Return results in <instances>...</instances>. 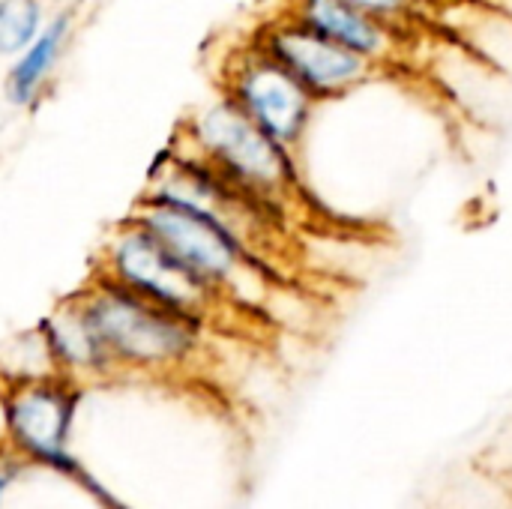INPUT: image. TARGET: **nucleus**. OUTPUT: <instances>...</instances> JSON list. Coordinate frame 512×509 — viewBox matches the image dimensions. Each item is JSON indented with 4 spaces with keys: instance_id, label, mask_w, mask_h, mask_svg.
<instances>
[{
    "instance_id": "obj_12",
    "label": "nucleus",
    "mask_w": 512,
    "mask_h": 509,
    "mask_svg": "<svg viewBox=\"0 0 512 509\" xmlns=\"http://www.w3.org/2000/svg\"><path fill=\"white\" fill-rule=\"evenodd\" d=\"M357 6H363L366 12L402 27V30H420L432 21L435 15V6L441 0H351Z\"/></svg>"
},
{
    "instance_id": "obj_1",
    "label": "nucleus",
    "mask_w": 512,
    "mask_h": 509,
    "mask_svg": "<svg viewBox=\"0 0 512 509\" xmlns=\"http://www.w3.org/2000/svg\"><path fill=\"white\" fill-rule=\"evenodd\" d=\"M72 294L105 345L117 378L189 375L207 357L210 333L216 330L207 321L159 306L96 270Z\"/></svg>"
},
{
    "instance_id": "obj_7",
    "label": "nucleus",
    "mask_w": 512,
    "mask_h": 509,
    "mask_svg": "<svg viewBox=\"0 0 512 509\" xmlns=\"http://www.w3.org/2000/svg\"><path fill=\"white\" fill-rule=\"evenodd\" d=\"M249 39L273 60H279L321 105L342 102L357 90L390 78V72H384L381 66L315 33L285 9H276L270 18L252 27Z\"/></svg>"
},
{
    "instance_id": "obj_2",
    "label": "nucleus",
    "mask_w": 512,
    "mask_h": 509,
    "mask_svg": "<svg viewBox=\"0 0 512 509\" xmlns=\"http://www.w3.org/2000/svg\"><path fill=\"white\" fill-rule=\"evenodd\" d=\"M129 216L141 222L204 285L222 294L240 315L264 312L270 297L285 282L273 258L192 204L141 192Z\"/></svg>"
},
{
    "instance_id": "obj_8",
    "label": "nucleus",
    "mask_w": 512,
    "mask_h": 509,
    "mask_svg": "<svg viewBox=\"0 0 512 509\" xmlns=\"http://www.w3.org/2000/svg\"><path fill=\"white\" fill-rule=\"evenodd\" d=\"M279 9L390 75L402 69L417 51L414 30H402L351 0H282Z\"/></svg>"
},
{
    "instance_id": "obj_9",
    "label": "nucleus",
    "mask_w": 512,
    "mask_h": 509,
    "mask_svg": "<svg viewBox=\"0 0 512 509\" xmlns=\"http://www.w3.org/2000/svg\"><path fill=\"white\" fill-rule=\"evenodd\" d=\"M78 30V12L75 6L63 3L51 9L45 27L39 36L12 60H6L3 72V99L15 111H36L45 96L51 93V84L72 48Z\"/></svg>"
},
{
    "instance_id": "obj_10",
    "label": "nucleus",
    "mask_w": 512,
    "mask_h": 509,
    "mask_svg": "<svg viewBox=\"0 0 512 509\" xmlns=\"http://www.w3.org/2000/svg\"><path fill=\"white\" fill-rule=\"evenodd\" d=\"M36 336L45 348V357L51 363V372L66 375L78 384H99V381H114L117 369L99 342L90 318L84 315L81 303L75 294L60 300L39 324Z\"/></svg>"
},
{
    "instance_id": "obj_3",
    "label": "nucleus",
    "mask_w": 512,
    "mask_h": 509,
    "mask_svg": "<svg viewBox=\"0 0 512 509\" xmlns=\"http://www.w3.org/2000/svg\"><path fill=\"white\" fill-rule=\"evenodd\" d=\"M174 135L237 183L285 204L294 216L309 210L312 192L300 153L255 126L222 93L192 108Z\"/></svg>"
},
{
    "instance_id": "obj_5",
    "label": "nucleus",
    "mask_w": 512,
    "mask_h": 509,
    "mask_svg": "<svg viewBox=\"0 0 512 509\" xmlns=\"http://www.w3.org/2000/svg\"><path fill=\"white\" fill-rule=\"evenodd\" d=\"M216 93L297 153H303L324 108L279 60L258 48L249 33L222 54Z\"/></svg>"
},
{
    "instance_id": "obj_6",
    "label": "nucleus",
    "mask_w": 512,
    "mask_h": 509,
    "mask_svg": "<svg viewBox=\"0 0 512 509\" xmlns=\"http://www.w3.org/2000/svg\"><path fill=\"white\" fill-rule=\"evenodd\" d=\"M84 399V384L57 375L3 378L0 411L6 444L30 465H48L54 471H78L69 453V435Z\"/></svg>"
},
{
    "instance_id": "obj_4",
    "label": "nucleus",
    "mask_w": 512,
    "mask_h": 509,
    "mask_svg": "<svg viewBox=\"0 0 512 509\" xmlns=\"http://www.w3.org/2000/svg\"><path fill=\"white\" fill-rule=\"evenodd\" d=\"M93 270L159 306L207 321L210 327H219L225 315L237 312L129 213L99 243Z\"/></svg>"
},
{
    "instance_id": "obj_11",
    "label": "nucleus",
    "mask_w": 512,
    "mask_h": 509,
    "mask_svg": "<svg viewBox=\"0 0 512 509\" xmlns=\"http://www.w3.org/2000/svg\"><path fill=\"white\" fill-rule=\"evenodd\" d=\"M51 15L48 0H0V57L21 54L45 27Z\"/></svg>"
},
{
    "instance_id": "obj_13",
    "label": "nucleus",
    "mask_w": 512,
    "mask_h": 509,
    "mask_svg": "<svg viewBox=\"0 0 512 509\" xmlns=\"http://www.w3.org/2000/svg\"><path fill=\"white\" fill-rule=\"evenodd\" d=\"M21 465H24V459H21L12 447L0 453V501H3V492H6L9 483L15 480V474H18Z\"/></svg>"
}]
</instances>
